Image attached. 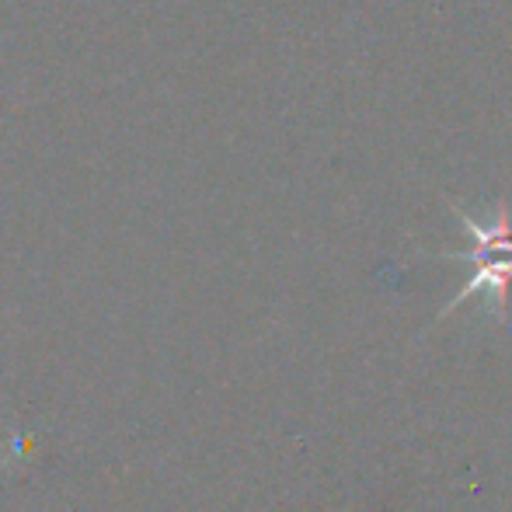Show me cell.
<instances>
[{
    "instance_id": "obj_1",
    "label": "cell",
    "mask_w": 512,
    "mask_h": 512,
    "mask_svg": "<svg viewBox=\"0 0 512 512\" xmlns=\"http://www.w3.org/2000/svg\"><path fill=\"white\" fill-rule=\"evenodd\" d=\"M457 209V206H453ZM457 220L467 234L474 237V248L471 251H457V255H446L453 262H478V258H488V255H509L512 258V213H509V203H499L495 209V220L492 223H478L457 209Z\"/></svg>"
},
{
    "instance_id": "obj_2",
    "label": "cell",
    "mask_w": 512,
    "mask_h": 512,
    "mask_svg": "<svg viewBox=\"0 0 512 512\" xmlns=\"http://www.w3.org/2000/svg\"><path fill=\"white\" fill-rule=\"evenodd\" d=\"M478 272L471 276V283L450 300V307L443 314H450L453 307H460L464 300H471L474 293H488L495 307V317L506 321V307H509V283H512V258H499V255H488V258H478Z\"/></svg>"
}]
</instances>
